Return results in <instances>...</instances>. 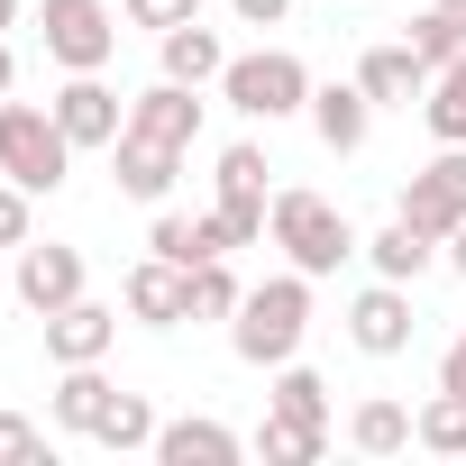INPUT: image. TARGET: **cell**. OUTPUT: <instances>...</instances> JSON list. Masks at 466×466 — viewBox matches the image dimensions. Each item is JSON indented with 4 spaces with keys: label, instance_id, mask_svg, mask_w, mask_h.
<instances>
[{
    "label": "cell",
    "instance_id": "31",
    "mask_svg": "<svg viewBox=\"0 0 466 466\" xmlns=\"http://www.w3.org/2000/svg\"><path fill=\"white\" fill-rule=\"evenodd\" d=\"M119 10L137 28H183V19H201V0H119Z\"/></svg>",
    "mask_w": 466,
    "mask_h": 466
},
{
    "label": "cell",
    "instance_id": "17",
    "mask_svg": "<svg viewBox=\"0 0 466 466\" xmlns=\"http://www.w3.org/2000/svg\"><path fill=\"white\" fill-rule=\"evenodd\" d=\"M219 65H228V56H219V37H210L201 19H183V28H165V74H174V83H210Z\"/></svg>",
    "mask_w": 466,
    "mask_h": 466
},
{
    "label": "cell",
    "instance_id": "39",
    "mask_svg": "<svg viewBox=\"0 0 466 466\" xmlns=\"http://www.w3.org/2000/svg\"><path fill=\"white\" fill-rule=\"evenodd\" d=\"M0 92H10V56H0Z\"/></svg>",
    "mask_w": 466,
    "mask_h": 466
},
{
    "label": "cell",
    "instance_id": "28",
    "mask_svg": "<svg viewBox=\"0 0 466 466\" xmlns=\"http://www.w3.org/2000/svg\"><path fill=\"white\" fill-rule=\"evenodd\" d=\"M219 201H266V156L257 147H219Z\"/></svg>",
    "mask_w": 466,
    "mask_h": 466
},
{
    "label": "cell",
    "instance_id": "25",
    "mask_svg": "<svg viewBox=\"0 0 466 466\" xmlns=\"http://www.w3.org/2000/svg\"><path fill=\"white\" fill-rule=\"evenodd\" d=\"M101 448H147L156 439V411H147V393H110V411H101V430H92Z\"/></svg>",
    "mask_w": 466,
    "mask_h": 466
},
{
    "label": "cell",
    "instance_id": "8",
    "mask_svg": "<svg viewBox=\"0 0 466 466\" xmlns=\"http://www.w3.org/2000/svg\"><path fill=\"white\" fill-rule=\"evenodd\" d=\"M119 339V311H101V302H65V311H46V348H56V366H101V348Z\"/></svg>",
    "mask_w": 466,
    "mask_h": 466
},
{
    "label": "cell",
    "instance_id": "4",
    "mask_svg": "<svg viewBox=\"0 0 466 466\" xmlns=\"http://www.w3.org/2000/svg\"><path fill=\"white\" fill-rule=\"evenodd\" d=\"M219 83H228V101H238L248 119H284V110L311 101V74H302L293 56H275V46H266V56H228Z\"/></svg>",
    "mask_w": 466,
    "mask_h": 466
},
{
    "label": "cell",
    "instance_id": "30",
    "mask_svg": "<svg viewBox=\"0 0 466 466\" xmlns=\"http://www.w3.org/2000/svg\"><path fill=\"white\" fill-rule=\"evenodd\" d=\"M210 228H219V248H248L257 228H266V201H219V210H210Z\"/></svg>",
    "mask_w": 466,
    "mask_h": 466
},
{
    "label": "cell",
    "instance_id": "10",
    "mask_svg": "<svg viewBox=\"0 0 466 466\" xmlns=\"http://www.w3.org/2000/svg\"><path fill=\"white\" fill-rule=\"evenodd\" d=\"M110 147H119V192L165 201V183H174V156H183V147H165V137H147V128H119Z\"/></svg>",
    "mask_w": 466,
    "mask_h": 466
},
{
    "label": "cell",
    "instance_id": "9",
    "mask_svg": "<svg viewBox=\"0 0 466 466\" xmlns=\"http://www.w3.org/2000/svg\"><path fill=\"white\" fill-rule=\"evenodd\" d=\"M128 128H147V137H165V147H192L201 137V101H192V83H156V92H137V110H128Z\"/></svg>",
    "mask_w": 466,
    "mask_h": 466
},
{
    "label": "cell",
    "instance_id": "26",
    "mask_svg": "<svg viewBox=\"0 0 466 466\" xmlns=\"http://www.w3.org/2000/svg\"><path fill=\"white\" fill-rule=\"evenodd\" d=\"M320 439H329V430H311V420H284V411L257 430V448H266L275 466H311V457H320Z\"/></svg>",
    "mask_w": 466,
    "mask_h": 466
},
{
    "label": "cell",
    "instance_id": "23",
    "mask_svg": "<svg viewBox=\"0 0 466 466\" xmlns=\"http://www.w3.org/2000/svg\"><path fill=\"white\" fill-rule=\"evenodd\" d=\"M348 439H357L366 457H393V448L411 439V411H402V402H357V420H348Z\"/></svg>",
    "mask_w": 466,
    "mask_h": 466
},
{
    "label": "cell",
    "instance_id": "12",
    "mask_svg": "<svg viewBox=\"0 0 466 466\" xmlns=\"http://www.w3.org/2000/svg\"><path fill=\"white\" fill-rule=\"evenodd\" d=\"M348 320H357V348H375V357H393V348L411 339V302H402V284H393V275H384L375 293H357V311H348Z\"/></svg>",
    "mask_w": 466,
    "mask_h": 466
},
{
    "label": "cell",
    "instance_id": "20",
    "mask_svg": "<svg viewBox=\"0 0 466 466\" xmlns=\"http://www.w3.org/2000/svg\"><path fill=\"white\" fill-rule=\"evenodd\" d=\"M411 439H420V448H448V457H457V448H466V393H457V384H439V393L420 402Z\"/></svg>",
    "mask_w": 466,
    "mask_h": 466
},
{
    "label": "cell",
    "instance_id": "29",
    "mask_svg": "<svg viewBox=\"0 0 466 466\" xmlns=\"http://www.w3.org/2000/svg\"><path fill=\"white\" fill-rule=\"evenodd\" d=\"M402 46H411V56H420V65H430V74H439V65H448V56H466V37H457V28H448V19H439V10H420V19H411V37H402Z\"/></svg>",
    "mask_w": 466,
    "mask_h": 466
},
{
    "label": "cell",
    "instance_id": "11",
    "mask_svg": "<svg viewBox=\"0 0 466 466\" xmlns=\"http://www.w3.org/2000/svg\"><path fill=\"white\" fill-rule=\"evenodd\" d=\"M19 293H28L37 311H65V302L83 293V257H74V248H56V238H46V248H28V257H19Z\"/></svg>",
    "mask_w": 466,
    "mask_h": 466
},
{
    "label": "cell",
    "instance_id": "5",
    "mask_svg": "<svg viewBox=\"0 0 466 466\" xmlns=\"http://www.w3.org/2000/svg\"><path fill=\"white\" fill-rule=\"evenodd\" d=\"M110 46H119V19L101 10V0H46V56H56V65L92 74Z\"/></svg>",
    "mask_w": 466,
    "mask_h": 466
},
{
    "label": "cell",
    "instance_id": "6",
    "mask_svg": "<svg viewBox=\"0 0 466 466\" xmlns=\"http://www.w3.org/2000/svg\"><path fill=\"white\" fill-rule=\"evenodd\" d=\"M402 219L420 228V238H448V228L466 219V147H448L439 165H420V174H411V192H402Z\"/></svg>",
    "mask_w": 466,
    "mask_h": 466
},
{
    "label": "cell",
    "instance_id": "24",
    "mask_svg": "<svg viewBox=\"0 0 466 466\" xmlns=\"http://www.w3.org/2000/svg\"><path fill=\"white\" fill-rule=\"evenodd\" d=\"M366 257H375V275H393V284H411V275L430 266V238H420V228H411V219H393V228H384V238L366 248Z\"/></svg>",
    "mask_w": 466,
    "mask_h": 466
},
{
    "label": "cell",
    "instance_id": "16",
    "mask_svg": "<svg viewBox=\"0 0 466 466\" xmlns=\"http://www.w3.org/2000/svg\"><path fill=\"white\" fill-rule=\"evenodd\" d=\"M357 83H366V101H411V92L430 83V65H420L411 46H375V56L357 65Z\"/></svg>",
    "mask_w": 466,
    "mask_h": 466
},
{
    "label": "cell",
    "instance_id": "35",
    "mask_svg": "<svg viewBox=\"0 0 466 466\" xmlns=\"http://www.w3.org/2000/svg\"><path fill=\"white\" fill-rule=\"evenodd\" d=\"M439 384H457V393H466V339L448 348V366H439Z\"/></svg>",
    "mask_w": 466,
    "mask_h": 466
},
{
    "label": "cell",
    "instance_id": "2",
    "mask_svg": "<svg viewBox=\"0 0 466 466\" xmlns=\"http://www.w3.org/2000/svg\"><path fill=\"white\" fill-rule=\"evenodd\" d=\"M65 156H74V137H65V119H56V110L0 101V174H10V183L56 192V183H65Z\"/></svg>",
    "mask_w": 466,
    "mask_h": 466
},
{
    "label": "cell",
    "instance_id": "27",
    "mask_svg": "<svg viewBox=\"0 0 466 466\" xmlns=\"http://www.w3.org/2000/svg\"><path fill=\"white\" fill-rule=\"evenodd\" d=\"M275 411H284V420H311V430H329V384L293 366V375L275 384Z\"/></svg>",
    "mask_w": 466,
    "mask_h": 466
},
{
    "label": "cell",
    "instance_id": "36",
    "mask_svg": "<svg viewBox=\"0 0 466 466\" xmlns=\"http://www.w3.org/2000/svg\"><path fill=\"white\" fill-rule=\"evenodd\" d=\"M430 10H439V19H448V28L466 37V0H430Z\"/></svg>",
    "mask_w": 466,
    "mask_h": 466
},
{
    "label": "cell",
    "instance_id": "34",
    "mask_svg": "<svg viewBox=\"0 0 466 466\" xmlns=\"http://www.w3.org/2000/svg\"><path fill=\"white\" fill-rule=\"evenodd\" d=\"M228 10H238V19H248V28H275V19H284V10H293V0H228Z\"/></svg>",
    "mask_w": 466,
    "mask_h": 466
},
{
    "label": "cell",
    "instance_id": "32",
    "mask_svg": "<svg viewBox=\"0 0 466 466\" xmlns=\"http://www.w3.org/2000/svg\"><path fill=\"white\" fill-rule=\"evenodd\" d=\"M19 457H46V430H28V420L0 411V466H19Z\"/></svg>",
    "mask_w": 466,
    "mask_h": 466
},
{
    "label": "cell",
    "instance_id": "33",
    "mask_svg": "<svg viewBox=\"0 0 466 466\" xmlns=\"http://www.w3.org/2000/svg\"><path fill=\"white\" fill-rule=\"evenodd\" d=\"M19 238H28V183L0 192V248H19Z\"/></svg>",
    "mask_w": 466,
    "mask_h": 466
},
{
    "label": "cell",
    "instance_id": "21",
    "mask_svg": "<svg viewBox=\"0 0 466 466\" xmlns=\"http://www.w3.org/2000/svg\"><path fill=\"white\" fill-rule=\"evenodd\" d=\"M430 128H439L448 147H466V56H448V65L430 74Z\"/></svg>",
    "mask_w": 466,
    "mask_h": 466
},
{
    "label": "cell",
    "instance_id": "13",
    "mask_svg": "<svg viewBox=\"0 0 466 466\" xmlns=\"http://www.w3.org/2000/svg\"><path fill=\"white\" fill-rule=\"evenodd\" d=\"M128 311L137 320H183V266L174 257H147V266H128Z\"/></svg>",
    "mask_w": 466,
    "mask_h": 466
},
{
    "label": "cell",
    "instance_id": "37",
    "mask_svg": "<svg viewBox=\"0 0 466 466\" xmlns=\"http://www.w3.org/2000/svg\"><path fill=\"white\" fill-rule=\"evenodd\" d=\"M448 257H457V275H466V219H457V228H448Z\"/></svg>",
    "mask_w": 466,
    "mask_h": 466
},
{
    "label": "cell",
    "instance_id": "1",
    "mask_svg": "<svg viewBox=\"0 0 466 466\" xmlns=\"http://www.w3.org/2000/svg\"><path fill=\"white\" fill-rule=\"evenodd\" d=\"M275 248H293V266L302 275H329V266H348L357 257V228H348V210H329L320 192H275Z\"/></svg>",
    "mask_w": 466,
    "mask_h": 466
},
{
    "label": "cell",
    "instance_id": "18",
    "mask_svg": "<svg viewBox=\"0 0 466 466\" xmlns=\"http://www.w3.org/2000/svg\"><path fill=\"white\" fill-rule=\"evenodd\" d=\"M311 128H320L329 147H357V137H366V83H329V92H311Z\"/></svg>",
    "mask_w": 466,
    "mask_h": 466
},
{
    "label": "cell",
    "instance_id": "15",
    "mask_svg": "<svg viewBox=\"0 0 466 466\" xmlns=\"http://www.w3.org/2000/svg\"><path fill=\"white\" fill-rule=\"evenodd\" d=\"M248 293H238V275H228L219 257H201V266H183V320H228Z\"/></svg>",
    "mask_w": 466,
    "mask_h": 466
},
{
    "label": "cell",
    "instance_id": "7",
    "mask_svg": "<svg viewBox=\"0 0 466 466\" xmlns=\"http://www.w3.org/2000/svg\"><path fill=\"white\" fill-rule=\"evenodd\" d=\"M56 119H65V137H74V147H110V137L128 128L119 92H110V83H92V74H74V83L56 92Z\"/></svg>",
    "mask_w": 466,
    "mask_h": 466
},
{
    "label": "cell",
    "instance_id": "3",
    "mask_svg": "<svg viewBox=\"0 0 466 466\" xmlns=\"http://www.w3.org/2000/svg\"><path fill=\"white\" fill-rule=\"evenodd\" d=\"M302 320H311V284L302 275H275V284H257L248 302H238V357H293L302 348Z\"/></svg>",
    "mask_w": 466,
    "mask_h": 466
},
{
    "label": "cell",
    "instance_id": "19",
    "mask_svg": "<svg viewBox=\"0 0 466 466\" xmlns=\"http://www.w3.org/2000/svg\"><path fill=\"white\" fill-rule=\"evenodd\" d=\"M110 393H119V384H101L92 366H65V384H56V420H65V430H101Z\"/></svg>",
    "mask_w": 466,
    "mask_h": 466
},
{
    "label": "cell",
    "instance_id": "38",
    "mask_svg": "<svg viewBox=\"0 0 466 466\" xmlns=\"http://www.w3.org/2000/svg\"><path fill=\"white\" fill-rule=\"evenodd\" d=\"M10 19H19V0H0V28H10Z\"/></svg>",
    "mask_w": 466,
    "mask_h": 466
},
{
    "label": "cell",
    "instance_id": "14",
    "mask_svg": "<svg viewBox=\"0 0 466 466\" xmlns=\"http://www.w3.org/2000/svg\"><path fill=\"white\" fill-rule=\"evenodd\" d=\"M156 457H165V466H228L238 439H228L219 420H174V430H156Z\"/></svg>",
    "mask_w": 466,
    "mask_h": 466
},
{
    "label": "cell",
    "instance_id": "22",
    "mask_svg": "<svg viewBox=\"0 0 466 466\" xmlns=\"http://www.w3.org/2000/svg\"><path fill=\"white\" fill-rule=\"evenodd\" d=\"M147 248H156V257H174V266H201V257H228L210 219H174V210L156 219V238H147Z\"/></svg>",
    "mask_w": 466,
    "mask_h": 466
}]
</instances>
